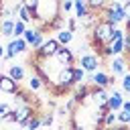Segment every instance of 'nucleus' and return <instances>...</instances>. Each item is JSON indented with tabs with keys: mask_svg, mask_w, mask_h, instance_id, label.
I'll list each match as a JSON object with an SVG mask.
<instances>
[{
	"mask_svg": "<svg viewBox=\"0 0 130 130\" xmlns=\"http://www.w3.org/2000/svg\"><path fill=\"white\" fill-rule=\"evenodd\" d=\"M4 53H6V51H4V47H2V45H0V59H2V57H4Z\"/></svg>",
	"mask_w": 130,
	"mask_h": 130,
	"instance_id": "nucleus-38",
	"label": "nucleus"
},
{
	"mask_svg": "<svg viewBox=\"0 0 130 130\" xmlns=\"http://www.w3.org/2000/svg\"><path fill=\"white\" fill-rule=\"evenodd\" d=\"M89 81H91V85L104 87V89H108L110 85H114V77L110 73H106V71H93L91 77H89Z\"/></svg>",
	"mask_w": 130,
	"mask_h": 130,
	"instance_id": "nucleus-7",
	"label": "nucleus"
},
{
	"mask_svg": "<svg viewBox=\"0 0 130 130\" xmlns=\"http://www.w3.org/2000/svg\"><path fill=\"white\" fill-rule=\"evenodd\" d=\"M122 110H126V112L130 114V100H124V104H122Z\"/></svg>",
	"mask_w": 130,
	"mask_h": 130,
	"instance_id": "nucleus-36",
	"label": "nucleus"
},
{
	"mask_svg": "<svg viewBox=\"0 0 130 130\" xmlns=\"http://www.w3.org/2000/svg\"><path fill=\"white\" fill-rule=\"evenodd\" d=\"M8 75H10L14 81H18V83H20V81L24 79V75H26V73H24V67H22V65H10Z\"/></svg>",
	"mask_w": 130,
	"mask_h": 130,
	"instance_id": "nucleus-13",
	"label": "nucleus"
},
{
	"mask_svg": "<svg viewBox=\"0 0 130 130\" xmlns=\"http://www.w3.org/2000/svg\"><path fill=\"white\" fill-rule=\"evenodd\" d=\"M37 32H39V28H26V30H24V35H22V39L26 41V45H28V47L32 45V41H35V37H37Z\"/></svg>",
	"mask_w": 130,
	"mask_h": 130,
	"instance_id": "nucleus-26",
	"label": "nucleus"
},
{
	"mask_svg": "<svg viewBox=\"0 0 130 130\" xmlns=\"http://www.w3.org/2000/svg\"><path fill=\"white\" fill-rule=\"evenodd\" d=\"M118 124V118H116V112H108L106 114V118H104V122H102V128H112V126H116Z\"/></svg>",
	"mask_w": 130,
	"mask_h": 130,
	"instance_id": "nucleus-18",
	"label": "nucleus"
},
{
	"mask_svg": "<svg viewBox=\"0 0 130 130\" xmlns=\"http://www.w3.org/2000/svg\"><path fill=\"white\" fill-rule=\"evenodd\" d=\"M53 85L61 87L63 91H69V89L75 85V81H73V65H63V67H59Z\"/></svg>",
	"mask_w": 130,
	"mask_h": 130,
	"instance_id": "nucleus-2",
	"label": "nucleus"
},
{
	"mask_svg": "<svg viewBox=\"0 0 130 130\" xmlns=\"http://www.w3.org/2000/svg\"><path fill=\"white\" fill-rule=\"evenodd\" d=\"M53 122H55V114H49V112L41 114V126L51 128V126H53Z\"/></svg>",
	"mask_w": 130,
	"mask_h": 130,
	"instance_id": "nucleus-24",
	"label": "nucleus"
},
{
	"mask_svg": "<svg viewBox=\"0 0 130 130\" xmlns=\"http://www.w3.org/2000/svg\"><path fill=\"white\" fill-rule=\"evenodd\" d=\"M55 116H59V118H67V116H69V112H67V108H65V106H59Z\"/></svg>",
	"mask_w": 130,
	"mask_h": 130,
	"instance_id": "nucleus-34",
	"label": "nucleus"
},
{
	"mask_svg": "<svg viewBox=\"0 0 130 130\" xmlns=\"http://www.w3.org/2000/svg\"><path fill=\"white\" fill-rule=\"evenodd\" d=\"M26 85H28V89H30V91H39V89L43 87V79L35 73V75H30V77H28V83H26Z\"/></svg>",
	"mask_w": 130,
	"mask_h": 130,
	"instance_id": "nucleus-17",
	"label": "nucleus"
},
{
	"mask_svg": "<svg viewBox=\"0 0 130 130\" xmlns=\"http://www.w3.org/2000/svg\"><path fill=\"white\" fill-rule=\"evenodd\" d=\"M85 2H87V8H89V10H93V12H98V14H100V10L106 6V2H108V0H85Z\"/></svg>",
	"mask_w": 130,
	"mask_h": 130,
	"instance_id": "nucleus-19",
	"label": "nucleus"
},
{
	"mask_svg": "<svg viewBox=\"0 0 130 130\" xmlns=\"http://www.w3.org/2000/svg\"><path fill=\"white\" fill-rule=\"evenodd\" d=\"M65 18H67V16H63V12H59V14L47 24V28H53V30H61V28H65Z\"/></svg>",
	"mask_w": 130,
	"mask_h": 130,
	"instance_id": "nucleus-15",
	"label": "nucleus"
},
{
	"mask_svg": "<svg viewBox=\"0 0 130 130\" xmlns=\"http://www.w3.org/2000/svg\"><path fill=\"white\" fill-rule=\"evenodd\" d=\"M128 69V55H114L112 61H110V75L112 77H118V75H124Z\"/></svg>",
	"mask_w": 130,
	"mask_h": 130,
	"instance_id": "nucleus-4",
	"label": "nucleus"
},
{
	"mask_svg": "<svg viewBox=\"0 0 130 130\" xmlns=\"http://www.w3.org/2000/svg\"><path fill=\"white\" fill-rule=\"evenodd\" d=\"M20 130H30V128H26V126H22V128H20Z\"/></svg>",
	"mask_w": 130,
	"mask_h": 130,
	"instance_id": "nucleus-39",
	"label": "nucleus"
},
{
	"mask_svg": "<svg viewBox=\"0 0 130 130\" xmlns=\"http://www.w3.org/2000/svg\"><path fill=\"white\" fill-rule=\"evenodd\" d=\"M124 55L130 57V35H124Z\"/></svg>",
	"mask_w": 130,
	"mask_h": 130,
	"instance_id": "nucleus-32",
	"label": "nucleus"
},
{
	"mask_svg": "<svg viewBox=\"0 0 130 130\" xmlns=\"http://www.w3.org/2000/svg\"><path fill=\"white\" fill-rule=\"evenodd\" d=\"M59 8H61V12L73 10V0H61V2H59Z\"/></svg>",
	"mask_w": 130,
	"mask_h": 130,
	"instance_id": "nucleus-29",
	"label": "nucleus"
},
{
	"mask_svg": "<svg viewBox=\"0 0 130 130\" xmlns=\"http://www.w3.org/2000/svg\"><path fill=\"white\" fill-rule=\"evenodd\" d=\"M118 39H124V30L116 26V28L112 30V35H110V43H114V41H118Z\"/></svg>",
	"mask_w": 130,
	"mask_h": 130,
	"instance_id": "nucleus-28",
	"label": "nucleus"
},
{
	"mask_svg": "<svg viewBox=\"0 0 130 130\" xmlns=\"http://www.w3.org/2000/svg\"><path fill=\"white\" fill-rule=\"evenodd\" d=\"M73 10H75L77 20H79V18H83V16L89 12V8H87V2H85V0H73Z\"/></svg>",
	"mask_w": 130,
	"mask_h": 130,
	"instance_id": "nucleus-11",
	"label": "nucleus"
},
{
	"mask_svg": "<svg viewBox=\"0 0 130 130\" xmlns=\"http://www.w3.org/2000/svg\"><path fill=\"white\" fill-rule=\"evenodd\" d=\"M124 22H126V28H124V35H130V18H126Z\"/></svg>",
	"mask_w": 130,
	"mask_h": 130,
	"instance_id": "nucleus-37",
	"label": "nucleus"
},
{
	"mask_svg": "<svg viewBox=\"0 0 130 130\" xmlns=\"http://www.w3.org/2000/svg\"><path fill=\"white\" fill-rule=\"evenodd\" d=\"M116 118H118V124H124V126H130V114L126 112V110H118L116 112Z\"/></svg>",
	"mask_w": 130,
	"mask_h": 130,
	"instance_id": "nucleus-21",
	"label": "nucleus"
},
{
	"mask_svg": "<svg viewBox=\"0 0 130 130\" xmlns=\"http://www.w3.org/2000/svg\"><path fill=\"white\" fill-rule=\"evenodd\" d=\"M22 126H26V128H30V130L41 128V114H39V112H32V114L24 120V124H22Z\"/></svg>",
	"mask_w": 130,
	"mask_h": 130,
	"instance_id": "nucleus-14",
	"label": "nucleus"
},
{
	"mask_svg": "<svg viewBox=\"0 0 130 130\" xmlns=\"http://www.w3.org/2000/svg\"><path fill=\"white\" fill-rule=\"evenodd\" d=\"M122 89L126 93H130V73H124V77H122Z\"/></svg>",
	"mask_w": 130,
	"mask_h": 130,
	"instance_id": "nucleus-31",
	"label": "nucleus"
},
{
	"mask_svg": "<svg viewBox=\"0 0 130 130\" xmlns=\"http://www.w3.org/2000/svg\"><path fill=\"white\" fill-rule=\"evenodd\" d=\"M106 104H108V108L112 110V112H118L120 108H122V104H124V98H122V93L120 91H112V93H108V100H106Z\"/></svg>",
	"mask_w": 130,
	"mask_h": 130,
	"instance_id": "nucleus-9",
	"label": "nucleus"
},
{
	"mask_svg": "<svg viewBox=\"0 0 130 130\" xmlns=\"http://www.w3.org/2000/svg\"><path fill=\"white\" fill-rule=\"evenodd\" d=\"M45 39H47V37H45V32H43V30H39V32H37V37H35V41H32V45H30V47H32V51H35V49H39V47L45 43Z\"/></svg>",
	"mask_w": 130,
	"mask_h": 130,
	"instance_id": "nucleus-27",
	"label": "nucleus"
},
{
	"mask_svg": "<svg viewBox=\"0 0 130 130\" xmlns=\"http://www.w3.org/2000/svg\"><path fill=\"white\" fill-rule=\"evenodd\" d=\"M114 28H116V24L100 18V20L89 28V30H91V32H89V43H91V47H93L95 51H100V47L110 45V35H112Z\"/></svg>",
	"mask_w": 130,
	"mask_h": 130,
	"instance_id": "nucleus-1",
	"label": "nucleus"
},
{
	"mask_svg": "<svg viewBox=\"0 0 130 130\" xmlns=\"http://www.w3.org/2000/svg\"><path fill=\"white\" fill-rule=\"evenodd\" d=\"M83 79H85V71H83V67L73 65V81H75V83H81Z\"/></svg>",
	"mask_w": 130,
	"mask_h": 130,
	"instance_id": "nucleus-23",
	"label": "nucleus"
},
{
	"mask_svg": "<svg viewBox=\"0 0 130 130\" xmlns=\"http://www.w3.org/2000/svg\"><path fill=\"white\" fill-rule=\"evenodd\" d=\"M12 108H14V106H10V104H6V102H0V118L4 120V116H6Z\"/></svg>",
	"mask_w": 130,
	"mask_h": 130,
	"instance_id": "nucleus-30",
	"label": "nucleus"
},
{
	"mask_svg": "<svg viewBox=\"0 0 130 130\" xmlns=\"http://www.w3.org/2000/svg\"><path fill=\"white\" fill-rule=\"evenodd\" d=\"M124 14L126 18H130V0H124Z\"/></svg>",
	"mask_w": 130,
	"mask_h": 130,
	"instance_id": "nucleus-35",
	"label": "nucleus"
},
{
	"mask_svg": "<svg viewBox=\"0 0 130 130\" xmlns=\"http://www.w3.org/2000/svg\"><path fill=\"white\" fill-rule=\"evenodd\" d=\"M24 30H26V22H22V20H14V39L16 37H22L24 35Z\"/></svg>",
	"mask_w": 130,
	"mask_h": 130,
	"instance_id": "nucleus-25",
	"label": "nucleus"
},
{
	"mask_svg": "<svg viewBox=\"0 0 130 130\" xmlns=\"http://www.w3.org/2000/svg\"><path fill=\"white\" fill-rule=\"evenodd\" d=\"M79 67H83L85 73H93L98 71V65H100V55H93V53H83L79 55Z\"/></svg>",
	"mask_w": 130,
	"mask_h": 130,
	"instance_id": "nucleus-6",
	"label": "nucleus"
},
{
	"mask_svg": "<svg viewBox=\"0 0 130 130\" xmlns=\"http://www.w3.org/2000/svg\"><path fill=\"white\" fill-rule=\"evenodd\" d=\"M0 35L6 39H14V18H4L0 22Z\"/></svg>",
	"mask_w": 130,
	"mask_h": 130,
	"instance_id": "nucleus-10",
	"label": "nucleus"
},
{
	"mask_svg": "<svg viewBox=\"0 0 130 130\" xmlns=\"http://www.w3.org/2000/svg\"><path fill=\"white\" fill-rule=\"evenodd\" d=\"M53 59L57 61V65H73L75 63V53L67 47V45H61L59 49H57V53L53 55Z\"/></svg>",
	"mask_w": 130,
	"mask_h": 130,
	"instance_id": "nucleus-5",
	"label": "nucleus"
},
{
	"mask_svg": "<svg viewBox=\"0 0 130 130\" xmlns=\"http://www.w3.org/2000/svg\"><path fill=\"white\" fill-rule=\"evenodd\" d=\"M18 89H20V83H18V81H14L8 73H0V91H2V93L14 95Z\"/></svg>",
	"mask_w": 130,
	"mask_h": 130,
	"instance_id": "nucleus-8",
	"label": "nucleus"
},
{
	"mask_svg": "<svg viewBox=\"0 0 130 130\" xmlns=\"http://www.w3.org/2000/svg\"><path fill=\"white\" fill-rule=\"evenodd\" d=\"M20 4L32 12V18L37 16V10H39V0H20Z\"/></svg>",
	"mask_w": 130,
	"mask_h": 130,
	"instance_id": "nucleus-22",
	"label": "nucleus"
},
{
	"mask_svg": "<svg viewBox=\"0 0 130 130\" xmlns=\"http://www.w3.org/2000/svg\"><path fill=\"white\" fill-rule=\"evenodd\" d=\"M16 18L28 24V22H32V12H30L28 8H24L22 4H18V12H16Z\"/></svg>",
	"mask_w": 130,
	"mask_h": 130,
	"instance_id": "nucleus-16",
	"label": "nucleus"
},
{
	"mask_svg": "<svg viewBox=\"0 0 130 130\" xmlns=\"http://www.w3.org/2000/svg\"><path fill=\"white\" fill-rule=\"evenodd\" d=\"M57 43L59 45H69L71 41H73V32L69 30V28H61V30H57Z\"/></svg>",
	"mask_w": 130,
	"mask_h": 130,
	"instance_id": "nucleus-12",
	"label": "nucleus"
},
{
	"mask_svg": "<svg viewBox=\"0 0 130 130\" xmlns=\"http://www.w3.org/2000/svg\"><path fill=\"white\" fill-rule=\"evenodd\" d=\"M110 49H112V55H122L124 53V39H118V41L110 43Z\"/></svg>",
	"mask_w": 130,
	"mask_h": 130,
	"instance_id": "nucleus-20",
	"label": "nucleus"
},
{
	"mask_svg": "<svg viewBox=\"0 0 130 130\" xmlns=\"http://www.w3.org/2000/svg\"><path fill=\"white\" fill-rule=\"evenodd\" d=\"M61 45L57 43V39H45V43L39 47V49H35L32 51V55H37V57H43V59H53V55L57 53V49H59Z\"/></svg>",
	"mask_w": 130,
	"mask_h": 130,
	"instance_id": "nucleus-3",
	"label": "nucleus"
},
{
	"mask_svg": "<svg viewBox=\"0 0 130 130\" xmlns=\"http://www.w3.org/2000/svg\"><path fill=\"white\" fill-rule=\"evenodd\" d=\"M67 28H69L71 32H75V30H77V20H75V18H67Z\"/></svg>",
	"mask_w": 130,
	"mask_h": 130,
	"instance_id": "nucleus-33",
	"label": "nucleus"
},
{
	"mask_svg": "<svg viewBox=\"0 0 130 130\" xmlns=\"http://www.w3.org/2000/svg\"><path fill=\"white\" fill-rule=\"evenodd\" d=\"M116 2H122V4H124V0H116Z\"/></svg>",
	"mask_w": 130,
	"mask_h": 130,
	"instance_id": "nucleus-40",
	"label": "nucleus"
}]
</instances>
